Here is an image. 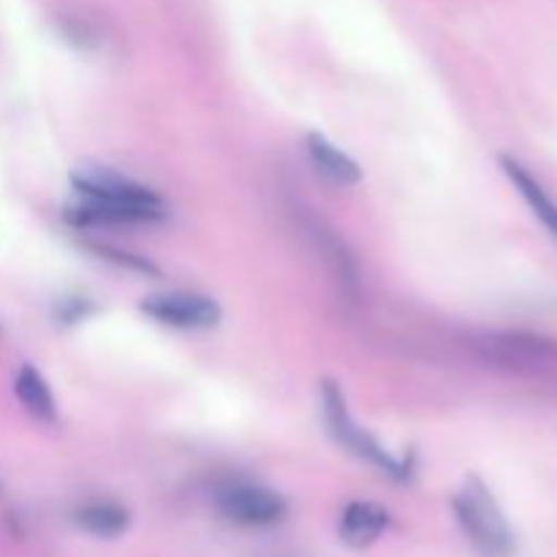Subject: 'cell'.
Listing matches in <instances>:
<instances>
[{
  "label": "cell",
  "instance_id": "cell-4",
  "mask_svg": "<svg viewBox=\"0 0 557 557\" xmlns=\"http://www.w3.org/2000/svg\"><path fill=\"white\" fill-rule=\"evenodd\" d=\"M139 310L152 321L174 330H212L221 324V305L205 294L163 292L150 294L139 302Z\"/></svg>",
  "mask_w": 557,
  "mask_h": 557
},
{
  "label": "cell",
  "instance_id": "cell-11",
  "mask_svg": "<svg viewBox=\"0 0 557 557\" xmlns=\"http://www.w3.org/2000/svg\"><path fill=\"white\" fill-rule=\"evenodd\" d=\"M74 522L96 539H117L131 528V511L112 500H92L74 511Z\"/></svg>",
  "mask_w": 557,
  "mask_h": 557
},
{
  "label": "cell",
  "instance_id": "cell-3",
  "mask_svg": "<svg viewBox=\"0 0 557 557\" xmlns=\"http://www.w3.org/2000/svg\"><path fill=\"white\" fill-rule=\"evenodd\" d=\"M321 406H324V417L332 435H335L351 455L370 462V466L381 468V471L389 473L397 482H406V479L411 476V457L397 460V457H392L368 430L359 428L351 419V413H348L346 397H343V392L337 389V384H332V381H324V386H321Z\"/></svg>",
  "mask_w": 557,
  "mask_h": 557
},
{
  "label": "cell",
  "instance_id": "cell-1",
  "mask_svg": "<svg viewBox=\"0 0 557 557\" xmlns=\"http://www.w3.org/2000/svg\"><path fill=\"white\" fill-rule=\"evenodd\" d=\"M451 509L462 533L479 553L487 557H509L515 553V531L482 479L468 476L460 493L451 498Z\"/></svg>",
  "mask_w": 557,
  "mask_h": 557
},
{
  "label": "cell",
  "instance_id": "cell-6",
  "mask_svg": "<svg viewBox=\"0 0 557 557\" xmlns=\"http://www.w3.org/2000/svg\"><path fill=\"white\" fill-rule=\"evenodd\" d=\"M386 528H389V511L384 506L373 500H351L341 515L337 536L346 547L368 549L384 536Z\"/></svg>",
  "mask_w": 557,
  "mask_h": 557
},
{
  "label": "cell",
  "instance_id": "cell-12",
  "mask_svg": "<svg viewBox=\"0 0 557 557\" xmlns=\"http://www.w3.org/2000/svg\"><path fill=\"white\" fill-rule=\"evenodd\" d=\"M92 302L85 297H65L60 299L58 305H54V319L60 321V324H76V321L87 319V315L92 313Z\"/></svg>",
  "mask_w": 557,
  "mask_h": 557
},
{
  "label": "cell",
  "instance_id": "cell-5",
  "mask_svg": "<svg viewBox=\"0 0 557 557\" xmlns=\"http://www.w3.org/2000/svg\"><path fill=\"white\" fill-rule=\"evenodd\" d=\"M218 511L234 525L270 528L286 520L288 504L283 495L256 484H232L218 493Z\"/></svg>",
  "mask_w": 557,
  "mask_h": 557
},
{
  "label": "cell",
  "instance_id": "cell-8",
  "mask_svg": "<svg viewBox=\"0 0 557 557\" xmlns=\"http://www.w3.org/2000/svg\"><path fill=\"white\" fill-rule=\"evenodd\" d=\"M305 145H308V156H310V163H313V169L321 174V177L330 180V183L343 185V188H346V185H357L359 180H362V169H359V163L354 161L351 156H346L343 150H337L326 136L308 134Z\"/></svg>",
  "mask_w": 557,
  "mask_h": 557
},
{
  "label": "cell",
  "instance_id": "cell-9",
  "mask_svg": "<svg viewBox=\"0 0 557 557\" xmlns=\"http://www.w3.org/2000/svg\"><path fill=\"white\" fill-rule=\"evenodd\" d=\"M500 166H504L506 177L511 180V185L520 190L522 199L528 201V207L533 210V215H536L539 221L544 223V228H547V232L557 239V205H555L553 196L547 194V188H544V185L539 183V180L533 177V174L528 172L520 161H515V158L504 156L500 158Z\"/></svg>",
  "mask_w": 557,
  "mask_h": 557
},
{
  "label": "cell",
  "instance_id": "cell-2",
  "mask_svg": "<svg viewBox=\"0 0 557 557\" xmlns=\"http://www.w3.org/2000/svg\"><path fill=\"white\" fill-rule=\"evenodd\" d=\"M71 188L79 194V199L103 201V205L128 207V210L145 212L152 221H161L166 215L163 201L156 190L136 180L125 177L117 169L98 161H82L71 169Z\"/></svg>",
  "mask_w": 557,
  "mask_h": 557
},
{
  "label": "cell",
  "instance_id": "cell-7",
  "mask_svg": "<svg viewBox=\"0 0 557 557\" xmlns=\"http://www.w3.org/2000/svg\"><path fill=\"white\" fill-rule=\"evenodd\" d=\"M487 348L500 362L520 364V368H547V364L557 362V346L544 337L495 335L490 337Z\"/></svg>",
  "mask_w": 557,
  "mask_h": 557
},
{
  "label": "cell",
  "instance_id": "cell-10",
  "mask_svg": "<svg viewBox=\"0 0 557 557\" xmlns=\"http://www.w3.org/2000/svg\"><path fill=\"white\" fill-rule=\"evenodd\" d=\"M14 395L33 419L47 424L58 422V403H54L52 389H49V384L36 368L22 364L14 379Z\"/></svg>",
  "mask_w": 557,
  "mask_h": 557
},
{
  "label": "cell",
  "instance_id": "cell-13",
  "mask_svg": "<svg viewBox=\"0 0 557 557\" xmlns=\"http://www.w3.org/2000/svg\"><path fill=\"white\" fill-rule=\"evenodd\" d=\"M92 250H96V253H101V259H112V261H117V264L128 267V270L147 272V275H158V267L152 264V261L141 259V256L125 253V250H114V248H109V245H92Z\"/></svg>",
  "mask_w": 557,
  "mask_h": 557
}]
</instances>
